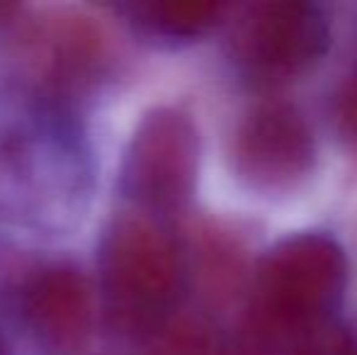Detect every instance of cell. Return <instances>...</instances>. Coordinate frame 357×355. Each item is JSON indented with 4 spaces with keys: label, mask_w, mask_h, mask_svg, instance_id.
<instances>
[{
    "label": "cell",
    "mask_w": 357,
    "mask_h": 355,
    "mask_svg": "<svg viewBox=\"0 0 357 355\" xmlns=\"http://www.w3.org/2000/svg\"><path fill=\"white\" fill-rule=\"evenodd\" d=\"M345 289L343 248L319 232L287 236L268 251L258 273L263 309L289 326H319Z\"/></svg>",
    "instance_id": "obj_1"
},
{
    "label": "cell",
    "mask_w": 357,
    "mask_h": 355,
    "mask_svg": "<svg viewBox=\"0 0 357 355\" xmlns=\"http://www.w3.org/2000/svg\"><path fill=\"white\" fill-rule=\"evenodd\" d=\"M105 282L124 324H149L170 307L180 285L173 239L142 217L119 219L105 241Z\"/></svg>",
    "instance_id": "obj_2"
},
{
    "label": "cell",
    "mask_w": 357,
    "mask_h": 355,
    "mask_svg": "<svg viewBox=\"0 0 357 355\" xmlns=\"http://www.w3.org/2000/svg\"><path fill=\"white\" fill-rule=\"evenodd\" d=\"M328 47V20L314 3H260L234 37V56L245 78L275 86L306 73Z\"/></svg>",
    "instance_id": "obj_3"
},
{
    "label": "cell",
    "mask_w": 357,
    "mask_h": 355,
    "mask_svg": "<svg viewBox=\"0 0 357 355\" xmlns=\"http://www.w3.org/2000/svg\"><path fill=\"white\" fill-rule=\"evenodd\" d=\"M197 171V134L185 114L158 109L139 127L127 158V183L151 207H173L190 195Z\"/></svg>",
    "instance_id": "obj_4"
},
{
    "label": "cell",
    "mask_w": 357,
    "mask_h": 355,
    "mask_svg": "<svg viewBox=\"0 0 357 355\" xmlns=\"http://www.w3.org/2000/svg\"><path fill=\"white\" fill-rule=\"evenodd\" d=\"M314 139L296 109L263 105L243 119L236 137V161L260 190H287L314 168Z\"/></svg>",
    "instance_id": "obj_5"
},
{
    "label": "cell",
    "mask_w": 357,
    "mask_h": 355,
    "mask_svg": "<svg viewBox=\"0 0 357 355\" xmlns=\"http://www.w3.org/2000/svg\"><path fill=\"white\" fill-rule=\"evenodd\" d=\"M32 326L56 346H73L90 326V289L73 268L56 266L39 273L24 292Z\"/></svg>",
    "instance_id": "obj_6"
},
{
    "label": "cell",
    "mask_w": 357,
    "mask_h": 355,
    "mask_svg": "<svg viewBox=\"0 0 357 355\" xmlns=\"http://www.w3.org/2000/svg\"><path fill=\"white\" fill-rule=\"evenodd\" d=\"M221 5L216 3H197V0H170V3H151L144 5L142 13L149 17L158 32L168 37H192L202 34L212 24L219 22Z\"/></svg>",
    "instance_id": "obj_7"
},
{
    "label": "cell",
    "mask_w": 357,
    "mask_h": 355,
    "mask_svg": "<svg viewBox=\"0 0 357 355\" xmlns=\"http://www.w3.org/2000/svg\"><path fill=\"white\" fill-rule=\"evenodd\" d=\"M350 98H353V100L348 103V117L355 119V124H357V90H355L353 95H350Z\"/></svg>",
    "instance_id": "obj_8"
},
{
    "label": "cell",
    "mask_w": 357,
    "mask_h": 355,
    "mask_svg": "<svg viewBox=\"0 0 357 355\" xmlns=\"http://www.w3.org/2000/svg\"><path fill=\"white\" fill-rule=\"evenodd\" d=\"M345 355H357V338H348V353Z\"/></svg>",
    "instance_id": "obj_9"
}]
</instances>
